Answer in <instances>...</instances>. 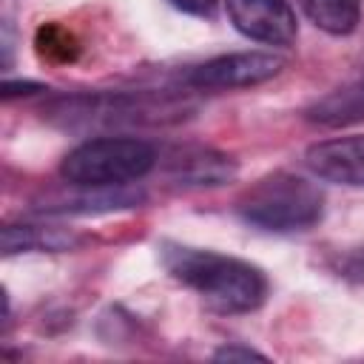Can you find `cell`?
<instances>
[{
  "label": "cell",
  "instance_id": "1",
  "mask_svg": "<svg viewBox=\"0 0 364 364\" xmlns=\"http://www.w3.org/2000/svg\"><path fill=\"white\" fill-rule=\"evenodd\" d=\"M162 267L216 313H250L267 296V276L236 256L179 242L159 245Z\"/></svg>",
  "mask_w": 364,
  "mask_h": 364
},
{
  "label": "cell",
  "instance_id": "2",
  "mask_svg": "<svg viewBox=\"0 0 364 364\" xmlns=\"http://www.w3.org/2000/svg\"><path fill=\"white\" fill-rule=\"evenodd\" d=\"M185 100L151 91H80L48 102L46 117L68 131L119 128V125H154L179 119Z\"/></svg>",
  "mask_w": 364,
  "mask_h": 364
},
{
  "label": "cell",
  "instance_id": "3",
  "mask_svg": "<svg viewBox=\"0 0 364 364\" xmlns=\"http://www.w3.org/2000/svg\"><path fill=\"white\" fill-rule=\"evenodd\" d=\"M239 216L270 233H293V230H307L313 228L321 213H324V193L318 191L316 182L276 171L262 176L236 205Z\"/></svg>",
  "mask_w": 364,
  "mask_h": 364
},
{
  "label": "cell",
  "instance_id": "4",
  "mask_svg": "<svg viewBox=\"0 0 364 364\" xmlns=\"http://www.w3.org/2000/svg\"><path fill=\"white\" fill-rule=\"evenodd\" d=\"M156 165V148L136 136H94L71 148L60 176L71 188H119L142 179Z\"/></svg>",
  "mask_w": 364,
  "mask_h": 364
},
{
  "label": "cell",
  "instance_id": "5",
  "mask_svg": "<svg viewBox=\"0 0 364 364\" xmlns=\"http://www.w3.org/2000/svg\"><path fill=\"white\" fill-rule=\"evenodd\" d=\"M282 68L284 60L273 51H233L193 65L185 74V82L196 91H233L267 82Z\"/></svg>",
  "mask_w": 364,
  "mask_h": 364
},
{
  "label": "cell",
  "instance_id": "6",
  "mask_svg": "<svg viewBox=\"0 0 364 364\" xmlns=\"http://www.w3.org/2000/svg\"><path fill=\"white\" fill-rule=\"evenodd\" d=\"M228 17L239 34L264 46H290L299 23L287 0H225Z\"/></svg>",
  "mask_w": 364,
  "mask_h": 364
},
{
  "label": "cell",
  "instance_id": "7",
  "mask_svg": "<svg viewBox=\"0 0 364 364\" xmlns=\"http://www.w3.org/2000/svg\"><path fill=\"white\" fill-rule=\"evenodd\" d=\"M304 165L324 182L364 188V134L324 139L307 148Z\"/></svg>",
  "mask_w": 364,
  "mask_h": 364
},
{
  "label": "cell",
  "instance_id": "8",
  "mask_svg": "<svg viewBox=\"0 0 364 364\" xmlns=\"http://www.w3.org/2000/svg\"><path fill=\"white\" fill-rule=\"evenodd\" d=\"M236 159L202 148V145H185L168 154V176L182 188H216L236 176Z\"/></svg>",
  "mask_w": 364,
  "mask_h": 364
},
{
  "label": "cell",
  "instance_id": "9",
  "mask_svg": "<svg viewBox=\"0 0 364 364\" xmlns=\"http://www.w3.org/2000/svg\"><path fill=\"white\" fill-rule=\"evenodd\" d=\"M304 117L324 128H341V125L361 122L364 119V77L318 97L304 111Z\"/></svg>",
  "mask_w": 364,
  "mask_h": 364
},
{
  "label": "cell",
  "instance_id": "10",
  "mask_svg": "<svg viewBox=\"0 0 364 364\" xmlns=\"http://www.w3.org/2000/svg\"><path fill=\"white\" fill-rule=\"evenodd\" d=\"M80 193H71L54 205H46V213H105L117 208H131L142 199L139 191H125L119 188H77Z\"/></svg>",
  "mask_w": 364,
  "mask_h": 364
},
{
  "label": "cell",
  "instance_id": "11",
  "mask_svg": "<svg viewBox=\"0 0 364 364\" xmlns=\"http://www.w3.org/2000/svg\"><path fill=\"white\" fill-rule=\"evenodd\" d=\"M301 6L310 23L333 37L353 34L361 20V0H301Z\"/></svg>",
  "mask_w": 364,
  "mask_h": 364
},
{
  "label": "cell",
  "instance_id": "12",
  "mask_svg": "<svg viewBox=\"0 0 364 364\" xmlns=\"http://www.w3.org/2000/svg\"><path fill=\"white\" fill-rule=\"evenodd\" d=\"M74 239L57 230L34 228V225H6L3 228V253H28V250H65L71 247Z\"/></svg>",
  "mask_w": 364,
  "mask_h": 364
},
{
  "label": "cell",
  "instance_id": "13",
  "mask_svg": "<svg viewBox=\"0 0 364 364\" xmlns=\"http://www.w3.org/2000/svg\"><path fill=\"white\" fill-rule=\"evenodd\" d=\"M213 358L216 361H236V358L247 361V358H264V353H259L253 347H242V344H225V347H219L213 353Z\"/></svg>",
  "mask_w": 364,
  "mask_h": 364
},
{
  "label": "cell",
  "instance_id": "14",
  "mask_svg": "<svg viewBox=\"0 0 364 364\" xmlns=\"http://www.w3.org/2000/svg\"><path fill=\"white\" fill-rule=\"evenodd\" d=\"M168 3H171L173 9H179V11H185V14L202 17V14H210L219 0H168Z\"/></svg>",
  "mask_w": 364,
  "mask_h": 364
},
{
  "label": "cell",
  "instance_id": "15",
  "mask_svg": "<svg viewBox=\"0 0 364 364\" xmlns=\"http://www.w3.org/2000/svg\"><path fill=\"white\" fill-rule=\"evenodd\" d=\"M34 91H43V85H40V82H28V80H23V82L6 80V82H3V100L20 97V94H34Z\"/></svg>",
  "mask_w": 364,
  "mask_h": 364
},
{
  "label": "cell",
  "instance_id": "16",
  "mask_svg": "<svg viewBox=\"0 0 364 364\" xmlns=\"http://www.w3.org/2000/svg\"><path fill=\"white\" fill-rule=\"evenodd\" d=\"M341 273H344V276H350V279L364 282V250H355V253H353V256L344 262Z\"/></svg>",
  "mask_w": 364,
  "mask_h": 364
}]
</instances>
